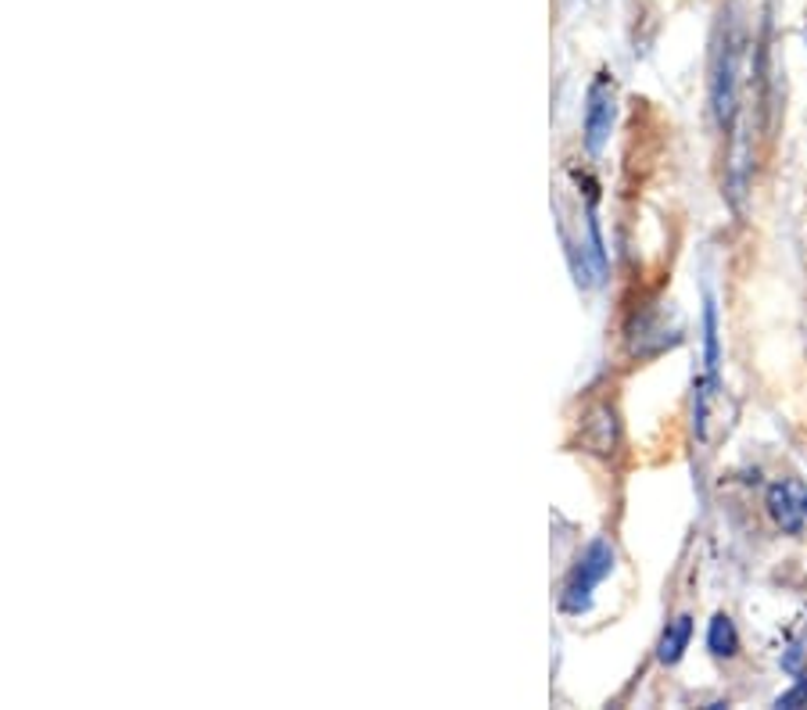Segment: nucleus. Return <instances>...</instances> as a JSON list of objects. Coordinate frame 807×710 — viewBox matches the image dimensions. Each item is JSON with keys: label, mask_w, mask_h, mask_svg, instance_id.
<instances>
[{"label": "nucleus", "mask_w": 807, "mask_h": 710, "mask_svg": "<svg viewBox=\"0 0 807 710\" xmlns=\"http://www.w3.org/2000/svg\"><path fill=\"white\" fill-rule=\"evenodd\" d=\"M718 370H722V345H718V302L714 294H704V377L718 392Z\"/></svg>", "instance_id": "nucleus-7"}, {"label": "nucleus", "mask_w": 807, "mask_h": 710, "mask_svg": "<svg viewBox=\"0 0 807 710\" xmlns=\"http://www.w3.org/2000/svg\"><path fill=\"white\" fill-rule=\"evenodd\" d=\"M800 703H807V675H800L797 686H793L789 692H783L775 700V707H800Z\"/></svg>", "instance_id": "nucleus-10"}, {"label": "nucleus", "mask_w": 807, "mask_h": 710, "mask_svg": "<svg viewBox=\"0 0 807 710\" xmlns=\"http://www.w3.org/2000/svg\"><path fill=\"white\" fill-rule=\"evenodd\" d=\"M689 642H693V617L689 614H682V617H675V621L664 628V636H660V645H657V661L660 664H668V667H675L685 656V650H689Z\"/></svg>", "instance_id": "nucleus-8"}, {"label": "nucleus", "mask_w": 807, "mask_h": 710, "mask_svg": "<svg viewBox=\"0 0 807 710\" xmlns=\"http://www.w3.org/2000/svg\"><path fill=\"white\" fill-rule=\"evenodd\" d=\"M675 345H682V323H671L668 327V313H664V309H646V313H639L629 323L632 356L649 359V356L668 352Z\"/></svg>", "instance_id": "nucleus-4"}, {"label": "nucleus", "mask_w": 807, "mask_h": 710, "mask_svg": "<svg viewBox=\"0 0 807 710\" xmlns=\"http://www.w3.org/2000/svg\"><path fill=\"white\" fill-rule=\"evenodd\" d=\"M768 516L775 527H783L786 535H800L807 527V488L797 477L789 481H775L768 488Z\"/></svg>", "instance_id": "nucleus-5"}, {"label": "nucleus", "mask_w": 807, "mask_h": 710, "mask_svg": "<svg viewBox=\"0 0 807 710\" xmlns=\"http://www.w3.org/2000/svg\"><path fill=\"white\" fill-rule=\"evenodd\" d=\"M614 119H618V94H614V80H610L607 72H600L589 86V97H585V123H581V133H585V148L589 154H600L610 140V129H614Z\"/></svg>", "instance_id": "nucleus-3"}, {"label": "nucleus", "mask_w": 807, "mask_h": 710, "mask_svg": "<svg viewBox=\"0 0 807 710\" xmlns=\"http://www.w3.org/2000/svg\"><path fill=\"white\" fill-rule=\"evenodd\" d=\"M743 22L725 8L711 40V112L722 133H733L739 115V61H743Z\"/></svg>", "instance_id": "nucleus-1"}, {"label": "nucleus", "mask_w": 807, "mask_h": 710, "mask_svg": "<svg viewBox=\"0 0 807 710\" xmlns=\"http://www.w3.org/2000/svg\"><path fill=\"white\" fill-rule=\"evenodd\" d=\"M614 571V546L607 538H592L585 552L578 557L575 571H570L564 596H560V606L564 614H585L592 606V592L603 585V578H610Z\"/></svg>", "instance_id": "nucleus-2"}, {"label": "nucleus", "mask_w": 807, "mask_h": 710, "mask_svg": "<svg viewBox=\"0 0 807 710\" xmlns=\"http://www.w3.org/2000/svg\"><path fill=\"white\" fill-rule=\"evenodd\" d=\"M581 442L589 452H596V456H610L618 445V412L610 406L592 409L581 428Z\"/></svg>", "instance_id": "nucleus-6"}, {"label": "nucleus", "mask_w": 807, "mask_h": 710, "mask_svg": "<svg viewBox=\"0 0 807 710\" xmlns=\"http://www.w3.org/2000/svg\"><path fill=\"white\" fill-rule=\"evenodd\" d=\"M707 650L714 656H725V661L739 653V636L728 614H714V621L707 625Z\"/></svg>", "instance_id": "nucleus-9"}]
</instances>
